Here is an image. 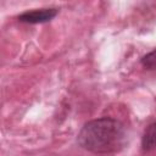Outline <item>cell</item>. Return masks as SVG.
I'll list each match as a JSON object with an SVG mask.
<instances>
[{"instance_id":"cell-1","label":"cell","mask_w":156,"mask_h":156,"mask_svg":"<svg viewBox=\"0 0 156 156\" xmlns=\"http://www.w3.org/2000/svg\"><path fill=\"white\" fill-rule=\"evenodd\" d=\"M77 141L80 147L96 155H111L123 150L128 141L126 126L115 118L101 117L87 122Z\"/></svg>"},{"instance_id":"cell-2","label":"cell","mask_w":156,"mask_h":156,"mask_svg":"<svg viewBox=\"0 0 156 156\" xmlns=\"http://www.w3.org/2000/svg\"><path fill=\"white\" fill-rule=\"evenodd\" d=\"M58 13V10L56 7H46V9H35L29 10L18 16V21L23 23H30V24H38V23H45L50 22L52 18L56 17Z\"/></svg>"},{"instance_id":"cell-4","label":"cell","mask_w":156,"mask_h":156,"mask_svg":"<svg viewBox=\"0 0 156 156\" xmlns=\"http://www.w3.org/2000/svg\"><path fill=\"white\" fill-rule=\"evenodd\" d=\"M140 63L147 71H156V49H154L152 51L143 56V58L140 60Z\"/></svg>"},{"instance_id":"cell-3","label":"cell","mask_w":156,"mask_h":156,"mask_svg":"<svg viewBox=\"0 0 156 156\" xmlns=\"http://www.w3.org/2000/svg\"><path fill=\"white\" fill-rule=\"evenodd\" d=\"M141 149L144 151H151L156 149V122L149 124L141 136Z\"/></svg>"}]
</instances>
